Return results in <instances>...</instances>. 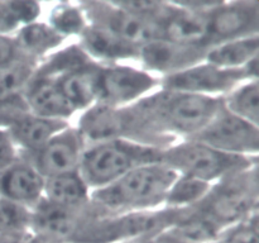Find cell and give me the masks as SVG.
<instances>
[{
  "mask_svg": "<svg viewBox=\"0 0 259 243\" xmlns=\"http://www.w3.org/2000/svg\"><path fill=\"white\" fill-rule=\"evenodd\" d=\"M13 35L19 52L38 62L56 52L66 43L72 42L61 37L43 18L23 25Z\"/></svg>",
  "mask_w": 259,
  "mask_h": 243,
  "instance_id": "cell-20",
  "label": "cell"
},
{
  "mask_svg": "<svg viewBox=\"0 0 259 243\" xmlns=\"http://www.w3.org/2000/svg\"><path fill=\"white\" fill-rule=\"evenodd\" d=\"M30 113L24 95L10 96L0 100V129L9 131Z\"/></svg>",
  "mask_w": 259,
  "mask_h": 243,
  "instance_id": "cell-29",
  "label": "cell"
},
{
  "mask_svg": "<svg viewBox=\"0 0 259 243\" xmlns=\"http://www.w3.org/2000/svg\"><path fill=\"white\" fill-rule=\"evenodd\" d=\"M72 122L50 119L29 113L8 132L18 153H30L42 148Z\"/></svg>",
  "mask_w": 259,
  "mask_h": 243,
  "instance_id": "cell-19",
  "label": "cell"
},
{
  "mask_svg": "<svg viewBox=\"0 0 259 243\" xmlns=\"http://www.w3.org/2000/svg\"><path fill=\"white\" fill-rule=\"evenodd\" d=\"M142 243H181L176 237H175L172 233H169V230H164V232L159 233V234L154 235V237L149 238V239L144 240Z\"/></svg>",
  "mask_w": 259,
  "mask_h": 243,
  "instance_id": "cell-33",
  "label": "cell"
},
{
  "mask_svg": "<svg viewBox=\"0 0 259 243\" xmlns=\"http://www.w3.org/2000/svg\"><path fill=\"white\" fill-rule=\"evenodd\" d=\"M76 42L91 60L100 65L137 63L141 48L91 24H88Z\"/></svg>",
  "mask_w": 259,
  "mask_h": 243,
  "instance_id": "cell-15",
  "label": "cell"
},
{
  "mask_svg": "<svg viewBox=\"0 0 259 243\" xmlns=\"http://www.w3.org/2000/svg\"><path fill=\"white\" fill-rule=\"evenodd\" d=\"M25 100L30 113L50 119L73 122L77 116L76 111L61 91L56 78L35 72L25 88Z\"/></svg>",
  "mask_w": 259,
  "mask_h": 243,
  "instance_id": "cell-16",
  "label": "cell"
},
{
  "mask_svg": "<svg viewBox=\"0 0 259 243\" xmlns=\"http://www.w3.org/2000/svg\"><path fill=\"white\" fill-rule=\"evenodd\" d=\"M211 184L186 175H177L167 192L164 208L189 210L201 204L211 190Z\"/></svg>",
  "mask_w": 259,
  "mask_h": 243,
  "instance_id": "cell-25",
  "label": "cell"
},
{
  "mask_svg": "<svg viewBox=\"0 0 259 243\" xmlns=\"http://www.w3.org/2000/svg\"><path fill=\"white\" fill-rule=\"evenodd\" d=\"M43 17V3L0 2V34H14L20 27Z\"/></svg>",
  "mask_w": 259,
  "mask_h": 243,
  "instance_id": "cell-27",
  "label": "cell"
},
{
  "mask_svg": "<svg viewBox=\"0 0 259 243\" xmlns=\"http://www.w3.org/2000/svg\"><path fill=\"white\" fill-rule=\"evenodd\" d=\"M259 58V34L218 43L207 48L205 61L229 70L245 68Z\"/></svg>",
  "mask_w": 259,
  "mask_h": 243,
  "instance_id": "cell-22",
  "label": "cell"
},
{
  "mask_svg": "<svg viewBox=\"0 0 259 243\" xmlns=\"http://www.w3.org/2000/svg\"><path fill=\"white\" fill-rule=\"evenodd\" d=\"M255 34H259L258 2H220L207 14V48Z\"/></svg>",
  "mask_w": 259,
  "mask_h": 243,
  "instance_id": "cell-10",
  "label": "cell"
},
{
  "mask_svg": "<svg viewBox=\"0 0 259 243\" xmlns=\"http://www.w3.org/2000/svg\"><path fill=\"white\" fill-rule=\"evenodd\" d=\"M43 200L58 207L80 209L91 202V190L80 172H70L46 179Z\"/></svg>",
  "mask_w": 259,
  "mask_h": 243,
  "instance_id": "cell-21",
  "label": "cell"
},
{
  "mask_svg": "<svg viewBox=\"0 0 259 243\" xmlns=\"http://www.w3.org/2000/svg\"><path fill=\"white\" fill-rule=\"evenodd\" d=\"M88 23L131 45L142 47L158 38L154 23L134 14L119 2H78Z\"/></svg>",
  "mask_w": 259,
  "mask_h": 243,
  "instance_id": "cell-8",
  "label": "cell"
},
{
  "mask_svg": "<svg viewBox=\"0 0 259 243\" xmlns=\"http://www.w3.org/2000/svg\"><path fill=\"white\" fill-rule=\"evenodd\" d=\"M176 176V172L162 162L143 165L108 186L91 191V204L104 214L162 209Z\"/></svg>",
  "mask_w": 259,
  "mask_h": 243,
  "instance_id": "cell-1",
  "label": "cell"
},
{
  "mask_svg": "<svg viewBox=\"0 0 259 243\" xmlns=\"http://www.w3.org/2000/svg\"><path fill=\"white\" fill-rule=\"evenodd\" d=\"M39 62L25 56L0 66V100L24 93Z\"/></svg>",
  "mask_w": 259,
  "mask_h": 243,
  "instance_id": "cell-26",
  "label": "cell"
},
{
  "mask_svg": "<svg viewBox=\"0 0 259 243\" xmlns=\"http://www.w3.org/2000/svg\"><path fill=\"white\" fill-rule=\"evenodd\" d=\"M73 126L80 133L85 147L110 139L123 138V110L104 104H94L78 114Z\"/></svg>",
  "mask_w": 259,
  "mask_h": 243,
  "instance_id": "cell-18",
  "label": "cell"
},
{
  "mask_svg": "<svg viewBox=\"0 0 259 243\" xmlns=\"http://www.w3.org/2000/svg\"><path fill=\"white\" fill-rule=\"evenodd\" d=\"M0 243H43L32 232L0 233Z\"/></svg>",
  "mask_w": 259,
  "mask_h": 243,
  "instance_id": "cell-32",
  "label": "cell"
},
{
  "mask_svg": "<svg viewBox=\"0 0 259 243\" xmlns=\"http://www.w3.org/2000/svg\"><path fill=\"white\" fill-rule=\"evenodd\" d=\"M32 209L0 196V233L30 232Z\"/></svg>",
  "mask_w": 259,
  "mask_h": 243,
  "instance_id": "cell-28",
  "label": "cell"
},
{
  "mask_svg": "<svg viewBox=\"0 0 259 243\" xmlns=\"http://www.w3.org/2000/svg\"><path fill=\"white\" fill-rule=\"evenodd\" d=\"M94 210L91 202L85 208L70 209L42 199L32 210L30 232L43 243H72Z\"/></svg>",
  "mask_w": 259,
  "mask_h": 243,
  "instance_id": "cell-11",
  "label": "cell"
},
{
  "mask_svg": "<svg viewBox=\"0 0 259 243\" xmlns=\"http://www.w3.org/2000/svg\"><path fill=\"white\" fill-rule=\"evenodd\" d=\"M101 66L103 65L90 60L53 77L77 115L98 101Z\"/></svg>",
  "mask_w": 259,
  "mask_h": 243,
  "instance_id": "cell-17",
  "label": "cell"
},
{
  "mask_svg": "<svg viewBox=\"0 0 259 243\" xmlns=\"http://www.w3.org/2000/svg\"><path fill=\"white\" fill-rule=\"evenodd\" d=\"M161 162L176 172L214 185L258 165V158L232 156L195 139H184L162 151Z\"/></svg>",
  "mask_w": 259,
  "mask_h": 243,
  "instance_id": "cell-3",
  "label": "cell"
},
{
  "mask_svg": "<svg viewBox=\"0 0 259 243\" xmlns=\"http://www.w3.org/2000/svg\"><path fill=\"white\" fill-rule=\"evenodd\" d=\"M161 88V78L138 63L101 66L96 103L111 108H126Z\"/></svg>",
  "mask_w": 259,
  "mask_h": 243,
  "instance_id": "cell-6",
  "label": "cell"
},
{
  "mask_svg": "<svg viewBox=\"0 0 259 243\" xmlns=\"http://www.w3.org/2000/svg\"><path fill=\"white\" fill-rule=\"evenodd\" d=\"M258 212L223 233L219 243H259Z\"/></svg>",
  "mask_w": 259,
  "mask_h": 243,
  "instance_id": "cell-30",
  "label": "cell"
},
{
  "mask_svg": "<svg viewBox=\"0 0 259 243\" xmlns=\"http://www.w3.org/2000/svg\"><path fill=\"white\" fill-rule=\"evenodd\" d=\"M225 110L259 127V80L249 78L222 98Z\"/></svg>",
  "mask_w": 259,
  "mask_h": 243,
  "instance_id": "cell-24",
  "label": "cell"
},
{
  "mask_svg": "<svg viewBox=\"0 0 259 243\" xmlns=\"http://www.w3.org/2000/svg\"><path fill=\"white\" fill-rule=\"evenodd\" d=\"M206 51L207 48L202 46L180 45L156 38L139 48L137 63L157 77L163 78L205 61Z\"/></svg>",
  "mask_w": 259,
  "mask_h": 243,
  "instance_id": "cell-12",
  "label": "cell"
},
{
  "mask_svg": "<svg viewBox=\"0 0 259 243\" xmlns=\"http://www.w3.org/2000/svg\"><path fill=\"white\" fill-rule=\"evenodd\" d=\"M85 143L72 123L42 148L18 156L29 162L45 179H50L78 171Z\"/></svg>",
  "mask_w": 259,
  "mask_h": 243,
  "instance_id": "cell-9",
  "label": "cell"
},
{
  "mask_svg": "<svg viewBox=\"0 0 259 243\" xmlns=\"http://www.w3.org/2000/svg\"><path fill=\"white\" fill-rule=\"evenodd\" d=\"M45 181L29 162L18 156L0 170V196L33 210L42 201Z\"/></svg>",
  "mask_w": 259,
  "mask_h": 243,
  "instance_id": "cell-14",
  "label": "cell"
},
{
  "mask_svg": "<svg viewBox=\"0 0 259 243\" xmlns=\"http://www.w3.org/2000/svg\"><path fill=\"white\" fill-rule=\"evenodd\" d=\"M20 56L22 53L19 52L14 35L0 34V66L12 62Z\"/></svg>",
  "mask_w": 259,
  "mask_h": 243,
  "instance_id": "cell-31",
  "label": "cell"
},
{
  "mask_svg": "<svg viewBox=\"0 0 259 243\" xmlns=\"http://www.w3.org/2000/svg\"><path fill=\"white\" fill-rule=\"evenodd\" d=\"M0 170H2V166H0Z\"/></svg>",
  "mask_w": 259,
  "mask_h": 243,
  "instance_id": "cell-34",
  "label": "cell"
},
{
  "mask_svg": "<svg viewBox=\"0 0 259 243\" xmlns=\"http://www.w3.org/2000/svg\"><path fill=\"white\" fill-rule=\"evenodd\" d=\"M163 149L126 138L85 147L78 172L91 191L108 186L139 166L161 162Z\"/></svg>",
  "mask_w": 259,
  "mask_h": 243,
  "instance_id": "cell-2",
  "label": "cell"
},
{
  "mask_svg": "<svg viewBox=\"0 0 259 243\" xmlns=\"http://www.w3.org/2000/svg\"><path fill=\"white\" fill-rule=\"evenodd\" d=\"M232 156L258 158L259 127L233 115L220 106L209 123L192 138Z\"/></svg>",
  "mask_w": 259,
  "mask_h": 243,
  "instance_id": "cell-7",
  "label": "cell"
},
{
  "mask_svg": "<svg viewBox=\"0 0 259 243\" xmlns=\"http://www.w3.org/2000/svg\"><path fill=\"white\" fill-rule=\"evenodd\" d=\"M154 25L161 39L207 48V15L185 9L177 2H166Z\"/></svg>",
  "mask_w": 259,
  "mask_h": 243,
  "instance_id": "cell-13",
  "label": "cell"
},
{
  "mask_svg": "<svg viewBox=\"0 0 259 243\" xmlns=\"http://www.w3.org/2000/svg\"><path fill=\"white\" fill-rule=\"evenodd\" d=\"M258 78V62L245 68L229 70L202 61L181 72L161 78V88L179 93L222 99L235 86Z\"/></svg>",
  "mask_w": 259,
  "mask_h": 243,
  "instance_id": "cell-5",
  "label": "cell"
},
{
  "mask_svg": "<svg viewBox=\"0 0 259 243\" xmlns=\"http://www.w3.org/2000/svg\"><path fill=\"white\" fill-rule=\"evenodd\" d=\"M258 165H255L212 185L196 209L224 233L258 212Z\"/></svg>",
  "mask_w": 259,
  "mask_h": 243,
  "instance_id": "cell-4",
  "label": "cell"
},
{
  "mask_svg": "<svg viewBox=\"0 0 259 243\" xmlns=\"http://www.w3.org/2000/svg\"><path fill=\"white\" fill-rule=\"evenodd\" d=\"M50 5L45 17L46 22L65 39H77L89 24L80 3L58 2Z\"/></svg>",
  "mask_w": 259,
  "mask_h": 243,
  "instance_id": "cell-23",
  "label": "cell"
}]
</instances>
